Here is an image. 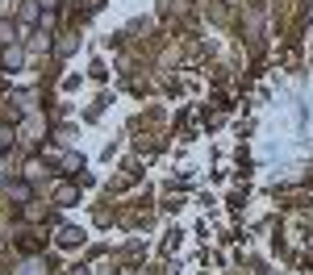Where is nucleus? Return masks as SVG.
<instances>
[{
	"mask_svg": "<svg viewBox=\"0 0 313 275\" xmlns=\"http://www.w3.org/2000/svg\"><path fill=\"white\" fill-rule=\"evenodd\" d=\"M58 242H63V246H75L80 234H75V229H63V234H58Z\"/></svg>",
	"mask_w": 313,
	"mask_h": 275,
	"instance_id": "nucleus-1",
	"label": "nucleus"
}]
</instances>
